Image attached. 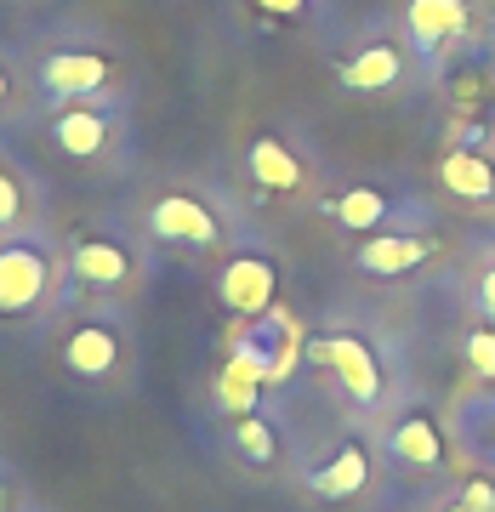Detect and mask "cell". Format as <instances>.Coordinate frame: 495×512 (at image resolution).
<instances>
[{"instance_id": "obj_1", "label": "cell", "mask_w": 495, "mask_h": 512, "mask_svg": "<svg viewBox=\"0 0 495 512\" xmlns=\"http://www.w3.org/2000/svg\"><path fill=\"white\" fill-rule=\"evenodd\" d=\"M262 387H268V353L251 348L245 330H234V348H228V359H222V370H217V404L234 410V416H245V410L257 404Z\"/></svg>"}, {"instance_id": "obj_2", "label": "cell", "mask_w": 495, "mask_h": 512, "mask_svg": "<svg viewBox=\"0 0 495 512\" xmlns=\"http://www.w3.org/2000/svg\"><path fill=\"white\" fill-rule=\"evenodd\" d=\"M217 296L228 313H245V319L268 313L274 308V262L268 256H234L217 274Z\"/></svg>"}, {"instance_id": "obj_3", "label": "cell", "mask_w": 495, "mask_h": 512, "mask_svg": "<svg viewBox=\"0 0 495 512\" xmlns=\"http://www.w3.org/2000/svg\"><path fill=\"white\" fill-rule=\"evenodd\" d=\"M313 359L319 365L336 370V382L348 387L359 404H376L382 399V370H376V359H370L365 342H353V336H325V342H313Z\"/></svg>"}, {"instance_id": "obj_4", "label": "cell", "mask_w": 495, "mask_h": 512, "mask_svg": "<svg viewBox=\"0 0 495 512\" xmlns=\"http://www.w3.org/2000/svg\"><path fill=\"white\" fill-rule=\"evenodd\" d=\"M46 256L35 245H6L0 251V313H29L46 296Z\"/></svg>"}, {"instance_id": "obj_5", "label": "cell", "mask_w": 495, "mask_h": 512, "mask_svg": "<svg viewBox=\"0 0 495 512\" xmlns=\"http://www.w3.org/2000/svg\"><path fill=\"white\" fill-rule=\"evenodd\" d=\"M40 86L52 97H92L109 86V57L97 52H52L40 63Z\"/></svg>"}, {"instance_id": "obj_6", "label": "cell", "mask_w": 495, "mask_h": 512, "mask_svg": "<svg viewBox=\"0 0 495 512\" xmlns=\"http://www.w3.org/2000/svg\"><path fill=\"white\" fill-rule=\"evenodd\" d=\"M148 228L160 239H171V245H211V239L222 234L217 217H211L200 200H188V194H165V200L148 211Z\"/></svg>"}, {"instance_id": "obj_7", "label": "cell", "mask_w": 495, "mask_h": 512, "mask_svg": "<svg viewBox=\"0 0 495 512\" xmlns=\"http://www.w3.org/2000/svg\"><path fill=\"white\" fill-rule=\"evenodd\" d=\"M404 29H410V40L422 52H439V46H450L467 29V0H410Z\"/></svg>"}, {"instance_id": "obj_8", "label": "cell", "mask_w": 495, "mask_h": 512, "mask_svg": "<svg viewBox=\"0 0 495 512\" xmlns=\"http://www.w3.org/2000/svg\"><path fill=\"white\" fill-rule=\"evenodd\" d=\"M427 256H433V239H422V234H376L359 245V268L382 274V279H399L410 268H422Z\"/></svg>"}, {"instance_id": "obj_9", "label": "cell", "mask_w": 495, "mask_h": 512, "mask_svg": "<svg viewBox=\"0 0 495 512\" xmlns=\"http://www.w3.org/2000/svg\"><path fill=\"white\" fill-rule=\"evenodd\" d=\"M439 183L461 200H495V165L473 148H456V154H444L439 160Z\"/></svg>"}, {"instance_id": "obj_10", "label": "cell", "mask_w": 495, "mask_h": 512, "mask_svg": "<svg viewBox=\"0 0 495 512\" xmlns=\"http://www.w3.org/2000/svg\"><path fill=\"white\" fill-rule=\"evenodd\" d=\"M365 478H370L365 444H348V450H336V461H330V467H319V473L308 478V490L313 495H330V501H348V495L365 490Z\"/></svg>"}, {"instance_id": "obj_11", "label": "cell", "mask_w": 495, "mask_h": 512, "mask_svg": "<svg viewBox=\"0 0 495 512\" xmlns=\"http://www.w3.org/2000/svg\"><path fill=\"white\" fill-rule=\"evenodd\" d=\"M399 46H365L359 57L342 63V86L348 92H387L393 80H399Z\"/></svg>"}, {"instance_id": "obj_12", "label": "cell", "mask_w": 495, "mask_h": 512, "mask_svg": "<svg viewBox=\"0 0 495 512\" xmlns=\"http://www.w3.org/2000/svg\"><path fill=\"white\" fill-rule=\"evenodd\" d=\"M63 359H69L74 376H109V365L120 359V342H114V330L86 325V330H74V336H69Z\"/></svg>"}, {"instance_id": "obj_13", "label": "cell", "mask_w": 495, "mask_h": 512, "mask_svg": "<svg viewBox=\"0 0 495 512\" xmlns=\"http://www.w3.org/2000/svg\"><path fill=\"white\" fill-rule=\"evenodd\" d=\"M251 177H257L262 188H274V194H291L296 183H302V165H296V154L279 137H257L251 143Z\"/></svg>"}, {"instance_id": "obj_14", "label": "cell", "mask_w": 495, "mask_h": 512, "mask_svg": "<svg viewBox=\"0 0 495 512\" xmlns=\"http://www.w3.org/2000/svg\"><path fill=\"white\" fill-rule=\"evenodd\" d=\"M74 274L86 279V285H120L131 274V256L109 239H80L74 245Z\"/></svg>"}, {"instance_id": "obj_15", "label": "cell", "mask_w": 495, "mask_h": 512, "mask_svg": "<svg viewBox=\"0 0 495 512\" xmlns=\"http://www.w3.org/2000/svg\"><path fill=\"white\" fill-rule=\"evenodd\" d=\"M57 148L63 154H80V160H92L97 148L109 143V120L92 109H69V114H57V126H52Z\"/></svg>"}, {"instance_id": "obj_16", "label": "cell", "mask_w": 495, "mask_h": 512, "mask_svg": "<svg viewBox=\"0 0 495 512\" xmlns=\"http://www.w3.org/2000/svg\"><path fill=\"white\" fill-rule=\"evenodd\" d=\"M393 456L410 461V467H433V461H444L439 427H433L427 416H404L399 427H393Z\"/></svg>"}, {"instance_id": "obj_17", "label": "cell", "mask_w": 495, "mask_h": 512, "mask_svg": "<svg viewBox=\"0 0 495 512\" xmlns=\"http://www.w3.org/2000/svg\"><path fill=\"white\" fill-rule=\"evenodd\" d=\"M387 194H376V188H348V194H336L330 200V217L342 222V228H382L387 222Z\"/></svg>"}, {"instance_id": "obj_18", "label": "cell", "mask_w": 495, "mask_h": 512, "mask_svg": "<svg viewBox=\"0 0 495 512\" xmlns=\"http://www.w3.org/2000/svg\"><path fill=\"white\" fill-rule=\"evenodd\" d=\"M234 444L245 450V461H274V433H268V427H262L257 416H239Z\"/></svg>"}, {"instance_id": "obj_19", "label": "cell", "mask_w": 495, "mask_h": 512, "mask_svg": "<svg viewBox=\"0 0 495 512\" xmlns=\"http://www.w3.org/2000/svg\"><path fill=\"white\" fill-rule=\"evenodd\" d=\"M467 359H473L478 376H495V330H473L467 336Z\"/></svg>"}, {"instance_id": "obj_20", "label": "cell", "mask_w": 495, "mask_h": 512, "mask_svg": "<svg viewBox=\"0 0 495 512\" xmlns=\"http://www.w3.org/2000/svg\"><path fill=\"white\" fill-rule=\"evenodd\" d=\"M461 501H467V512H495V484L490 478H473V484L461 490Z\"/></svg>"}, {"instance_id": "obj_21", "label": "cell", "mask_w": 495, "mask_h": 512, "mask_svg": "<svg viewBox=\"0 0 495 512\" xmlns=\"http://www.w3.org/2000/svg\"><path fill=\"white\" fill-rule=\"evenodd\" d=\"M18 183H12V177H6V171H0V228H6V222L18 217Z\"/></svg>"}, {"instance_id": "obj_22", "label": "cell", "mask_w": 495, "mask_h": 512, "mask_svg": "<svg viewBox=\"0 0 495 512\" xmlns=\"http://www.w3.org/2000/svg\"><path fill=\"white\" fill-rule=\"evenodd\" d=\"M308 0H257V12H268V18H296Z\"/></svg>"}, {"instance_id": "obj_23", "label": "cell", "mask_w": 495, "mask_h": 512, "mask_svg": "<svg viewBox=\"0 0 495 512\" xmlns=\"http://www.w3.org/2000/svg\"><path fill=\"white\" fill-rule=\"evenodd\" d=\"M478 308H484V313L495 319V268L484 274V285H478Z\"/></svg>"}, {"instance_id": "obj_24", "label": "cell", "mask_w": 495, "mask_h": 512, "mask_svg": "<svg viewBox=\"0 0 495 512\" xmlns=\"http://www.w3.org/2000/svg\"><path fill=\"white\" fill-rule=\"evenodd\" d=\"M444 512H467V501H450V507H444Z\"/></svg>"}, {"instance_id": "obj_25", "label": "cell", "mask_w": 495, "mask_h": 512, "mask_svg": "<svg viewBox=\"0 0 495 512\" xmlns=\"http://www.w3.org/2000/svg\"><path fill=\"white\" fill-rule=\"evenodd\" d=\"M0 103H6V74H0Z\"/></svg>"}]
</instances>
